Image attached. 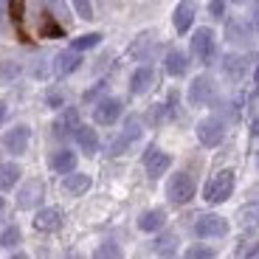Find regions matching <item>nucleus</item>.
<instances>
[{
    "label": "nucleus",
    "instance_id": "f257e3e1",
    "mask_svg": "<svg viewBox=\"0 0 259 259\" xmlns=\"http://www.w3.org/2000/svg\"><path fill=\"white\" fill-rule=\"evenodd\" d=\"M234 192V172L231 169H223V172H217V175L211 178V181L206 183V189H203V197H206V203H226L228 197H231Z\"/></svg>",
    "mask_w": 259,
    "mask_h": 259
},
{
    "label": "nucleus",
    "instance_id": "f03ea898",
    "mask_svg": "<svg viewBox=\"0 0 259 259\" xmlns=\"http://www.w3.org/2000/svg\"><path fill=\"white\" fill-rule=\"evenodd\" d=\"M194 189L197 186H194V178L189 172H175L166 183V197L175 206H183V203H189L194 197Z\"/></svg>",
    "mask_w": 259,
    "mask_h": 259
},
{
    "label": "nucleus",
    "instance_id": "7ed1b4c3",
    "mask_svg": "<svg viewBox=\"0 0 259 259\" xmlns=\"http://www.w3.org/2000/svg\"><path fill=\"white\" fill-rule=\"evenodd\" d=\"M197 138H200L203 147H220L223 138H226V124L217 116H208L197 124Z\"/></svg>",
    "mask_w": 259,
    "mask_h": 259
},
{
    "label": "nucleus",
    "instance_id": "20e7f679",
    "mask_svg": "<svg viewBox=\"0 0 259 259\" xmlns=\"http://www.w3.org/2000/svg\"><path fill=\"white\" fill-rule=\"evenodd\" d=\"M214 96H217V88H214V79L211 76H194L192 79V84H189V102L192 104H211L214 102Z\"/></svg>",
    "mask_w": 259,
    "mask_h": 259
},
{
    "label": "nucleus",
    "instance_id": "39448f33",
    "mask_svg": "<svg viewBox=\"0 0 259 259\" xmlns=\"http://www.w3.org/2000/svg\"><path fill=\"white\" fill-rule=\"evenodd\" d=\"M214 51H217V46H214V31L211 28H197L192 34V54L200 62H211Z\"/></svg>",
    "mask_w": 259,
    "mask_h": 259
},
{
    "label": "nucleus",
    "instance_id": "423d86ee",
    "mask_svg": "<svg viewBox=\"0 0 259 259\" xmlns=\"http://www.w3.org/2000/svg\"><path fill=\"white\" fill-rule=\"evenodd\" d=\"M121 110H124L121 99L107 96V99H102V102L96 104V110H93V118H96L99 124H104V127H110V124H116L118 118H121Z\"/></svg>",
    "mask_w": 259,
    "mask_h": 259
},
{
    "label": "nucleus",
    "instance_id": "0eeeda50",
    "mask_svg": "<svg viewBox=\"0 0 259 259\" xmlns=\"http://www.w3.org/2000/svg\"><path fill=\"white\" fill-rule=\"evenodd\" d=\"M194 234L197 237H226L228 234V223L223 220V217H217V214H203L200 220L194 223Z\"/></svg>",
    "mask_w": 259,
    "mask_h": 259
},
{
    "label": "nucleus",
    "instance_id": "6e6552de",
    "mask_svg": "<svg viewBox=\"0 0 259 259\" xmlns=\"http://www.w3.org/2000/svg\"><path fill=\"white\" fill-rule=\"evenodd\" d=\"M28 138H31V130L26 127V124H17V127H12L3 136V147L12 152V155H23L28 147Z\"/></svg>",
    "mask_w": 259,
    "mask_h": 259
},
{
    "label": "nucleus",
    "instance_id": "1a4fd4ad",
    "mask_svg": "<svg viewBox=\"0 0 259 259\" xmlns=\"http://www.w3.org/2000/svg\"><path fill=\"white\" fill-rule=\"evenodd\" d=\"M169 163H172V158H169L166 152H161V149H155V147H149L147 155H144V166H147V175L152 178V181H158V178L166 172Z\"/></svg>",
    "mask_w": 259,
    "mask_h": 259
},
{
    "label": "nucleus",
    "instance_id": "9d476101",
    "mask_svg": "<svg viewBox=\"0 0 259 259\" xmlns=\"http://www.w3.org/2000/svg\"><path fill=\"white\" fill-rule=\"evenodd\" d=\"M194 14H197V6H194V0H181L172 14V23H175V31L178 34H186L194 23Z\"/></svg>",
    "mask_w": 259,
    "mask_h": 259
},
{
    "label": "nucleus",
    "instance_id": "9b49d317",
    "mask_svg": "<svg viewBox=\"0 0 259 259\" xmlns=\"http://www.w3.org/2000/svg\"><path fill=\"white\" fill-rule=\"evenodd\" d=\"M251 34H253V26L248 20H228L226 23V37L234 46H248L251 42Z\"/></svg>",
    "mask_w": 259,
    "mask_h": 259
},
{
    "label": "nucleus",
    "instance_id": "f8f14e48",
    "mask_svg": "<svg viewBox=\"0 0 259 259\" xmlns=\"http://www.w3.org/2000/svg\"><path fill=\"white\" fill-rule=\"evenodd\" d=\"M76 130H79V113L73 110V107L62 110V113H59V118L54 121V136H57V138H71Z\"/></svg>",
    "mask_w": 259,
    "mask_h": 259
},
{
    "label": "nucleus",
    "instance_id": "ddd939ff",
    "mask_svg": "<svg viewBox=\"0 0 259 259\" xmlns=\"http://www.w3.org/2000/svg\"><path fill=\"white\" fill-rule=\"evenodd\" d=\"M138 136H141V124L136 121V118H130L127 127H124V133L116 138V141L110 144V155H121L124 149L130 147L133 141H138Z\"/></svg>",
    "mask_w": 259,
    "mask_h": 259
},
{
    "label": "nucleus",
    "instance_id": "4468645a",
    "mask_svg": "<svg viewBox=\"0 0 259 259\" xmlns=\"http://www.w3.org/2000/svg\"><path fill=\"white\" fill-rule=\"evenodd\" d=\"M42 194H46L42 183H39V181H28L26 186L17 192V206L20 208H34L39 200H42Z\"/></svg>",
    "mask_w": 259,
    "mask_h": 259
},
{
    "label": "nucleus",
    "instance_id": "2eb2a0df",
    "mask_svg": "<svg viewBox=\"0 0 259 259\" xmlns=\"http://www.w3.org/2000/svg\"><path fill=\"white\" fill-rule=\"evenodd\" d=\"M62 226V214H59V208H39L37 214H34V228L37 231H57V228Z\"/></svg>",
    "mask_w": 259,
    "mask_h": 259
},
{
    "label": "nucleus",
    "instance_id": "dca6fc26",
    "mask_svg": "<svg viewBox=\"0 0 259 259\" xmlns=\"http://www.w3.org/2000/svg\"><path fill=\"white\" fill-rule=\"evenodd\" d=\"M152 82H155V71H152L149 65H141V68H136V73L130 76V91L136 93V96H141V93H147L149 88H152Z\"/></svg>",
    "mask_w": 259,
    "mask_h": 259
},
{
    "label": "nucleus",
    "instance_id": "f3484780",
    "mask_svg": "<svg viewBox=\"0 0 259 259\" xmlns=\"http://www.w3.org/2000/svg\"><path fill=\"white\" fill-rule=\"evenodd\" d=\"M82 65V54L79 51H59L57 54V59H54V71L59 73V76H68V73H73Z\"/></svg>",
    "mask_w": 259,
    "mask_h": 259
},
{
    "label": "nucleus",
    "instance_id": "a211bd4d",
    "mask_svg": "<svg viewBox=\"0 0 259 259\" xmlns=\"http://www.w3.org/2000/svg\"><path fill=\"white\" fill-rule=\"evenodd\" d=\"M248 71V57H242V54H226V59H223V73H226L228 79H242Z\"/></svg>",
    "mask_w": 259,
    "mask_h": 259
},
{
    "label": "nucleus",
    "instance_id": "6ab92c4d",
    "mask_svg": "<svg viewBox=\"0 0 259 259\" xmlns=\"http://www.w3.org/2000/svg\"><path fill=\"white\" fill-rule=\"evenodd\" d=\"M51 169L54 172H62V175H71L76 169V152L73 149H57L51 155Z\"/></svg>",
    "mask_w": 259,
    "mask_h": 259
},
{
    "label": "nucleus",
    "instance_id": "aec40b11",
    "mask_svg": "<svg viewBox=\"0 0 259 259\" xmlns=\"http://www.w3.org/2000/svg\"><path fill=\"white\" fill-rule=\"evenodd\" d=\"M163 226H166V211H161V208H149V211H144L141 217H138V228L147 231V234L161 231Z\"/></svg>",
    "mask_w": 259,
    "mask_h": 259
},
{
    "label": "nucleus",
    "instance_id": "412c9836",
    "mask_svg": "<svg viewBox=\"0 0 259 259\" xmlns=\"http://www.w3.org/2000/svg\"><path fill=\"white\" fill-rule=\"evenodd\" d=\"M73 138H76L79 149H82L84 155H93L99 149V136H96V130L93 127H84V124H79V130L73 133Z\"/></svg>",
    "mask_w": 259,
    "mask_h": 259
},
{
    "label": "nucleus",
    "instance_id": "4be33fe9",
    "mask_svg": "<svg viewBox=\"0 0 259 259\" xmlns=\"http://www.w3.org/2000/svg\"><path fill=\"white\" fill-rule=\"evenodd\" d=\"M163 68H166L169 76H183L189 71V57L183 51H169L163 57Z\"/></svg>",
    "mask_w": 259,
    "mask_h": 259
},
{
    "label": "nucleus",
    "instance_id": "5701e85b",
    "mask_svg": "<svg viewBox=\"0 0 259 259\" xmlns=\"http://www.w3.org/2000/svg\"><path fill=\"white\" fill-rule=\"evenodd\" d=\"M62 189H65L68 194H84L88 189H91V178L82 175V172H71V175L65 178Z\"/></svg>",
    "mask_w": 259,
    "mask_h": 259
},
{
    "label": "nucleus",
    "instance_id": "b1692460",
    "mask_svg": "<svg viewBox=\"0 0 259 259\" xmlns=\"http://www.w3.org/2000/svg\"><path fill=\"white\" fill-rule=\"evenodd\" d=\"M20 181V166L17 163H0V192L14 189Z\"/></svg>",
    "mask_w": 259,
    "mask_h": 259
},
{
    "label": "nucleus",
    "instance_id": "393cba45",
    "mask_svg": "<svg viewBox=\"0 0 259 259\" xmlns=\"http://www.w3.org/2000/svg\"><path fill=\"white\" fill-rule=\"evenodd\" d=\"M99 42H102V34H82V37H76V39L71 42V48L82 54V51H91V48H96Z\"/></svg>",
    "mask_w": 259,
    "mask_h": 259
},
{
    "label": "nucleus",
    "instance_id": "a878e982",
    "mask_svg": "<svg viewBox=\"0 0 259 259\" xmlns=\"http://www.w3.org/2000/svg\"><path fill=\"white\" fill-rule=\"evenodd\" d=\"M93 259H124V253H121V248H118L116 242H104V245L96 248Z\"/></svg>",
    "mask_w": 259,
    "mask_h": 259
},
{
    "label": "nucleus",
    "instance_id": "bb28decb",
    "mask_svg": "<svg viewBox=\"0 0 259 259\" xmlns=\"http://www.w3.org/2000/svg\"><path fill=\"white\" fill-rule=\"evenodd\" d=\"M20 240H23V234H20L17 226H9L6 231L0 234V245H3V248H17Z\"/></svg>",
    "mask_w": 259,
    "mask_h": 259
},
{
    "label": "nucleus",
    "instance_id": "cd10ccee",
    "mask_svg": "<svg viewBox=\"0 0 259 259\" xmlns=\"http://www.w3.org/2000/svg\"><path fill=\"white\" fill-rule=\"evenodd\" d=\"M46 9H48V14H57L59 23H68V20H71L68 6H65V0H46Z\"/></svg>",
    "mask_w": 259,
    "mask_h": 259
},
{
    "label": "nucleus",
    "instance_id": "c85d7f7f",
    "mask_svg": "<svg viewBox=\"0 0 259 259\" xmlns=\"http://www.w3.org/2000/svg\"><path fill=\"white\" fill-rule=\"evenodd\" d=\"M217 253H214V248H208V245H189L186 248V259H214Z\"/></svg>",
    "mask_w": 259,
    "mask_h": 259
},
{
    "label": "nucleus",
    "instance_id": "c756f323",
    "mask_svg": "<svg viewBox=\"0 0 259 259\" xmlns=\"http://www.w3.org/2000/svg\"><path fill=\"white\" fill-rule=\"evenodd\" d=\"M17 73H20V65L14 59H3L0 62V82H12Z\"/></svg>",
    "mask_w": 259,
    "mask_h": 259
},
{
    "label": "nucleus",
    "instance_id": "7c9ffc66",
    "mask_svg": "<svg viewBox=\"0 0 259 259\" xmlns=\"http://www.w3.org/2000/svg\"><path fill=\"white\" fill-rule=\"evenodd\" d=\"M39 31L46 34V37H62V26H54V20H51V14H46L42 17V26H39Z\"/></svg>",
    "mask_w": 259,
    "mask_h": 259
},
{
    "label": "nucleus",
    "instance_id": "2f4dec72",
    "mask_svg": "<svg viewBox=\"0 0 259 259\" xmlns=\"http://www.w3.org/2000/svg\"><path fill=\"white\" fill-rule=\"evenodd\" d=\"M73 9H76V14L82 20H91L93 17V6H91V0H71Z\"/></svg>",
    "mask_w": 259,
    "mask_h": 259
},
{
    "label": "nucleus",
    "instance_id": "473e14b6",
    "mask_svg": "<svg viewBox=\"0 0 259 259\" xmlns=\"http://www.w3.org/2000/svg\"><path fill=\"white\" fill-rule=\"evenodd\" d=\"M242 220H245L248 226L259 223V203H251V206H245V208H242Z\"/></svg>",
    "mask_w": 259,
    "mask_h": 259
},
{
    "label": "nucleus",
    "instance_id": "72a5a7b5",
    "mask_svg": "<svg viewBox=\"0 0 259 259\" xmlns=\"http://www.w3.org/2000/svg\"><path fill=\"white\" fill-rule=\"evenodd\" d=\"M208 12H211V17L223 20L226 17V0H211V3H208Z\"/></svg>",
    "mask_w": 259,
    "mask_h": 259
},
{
    "label": "nucleus",
    "instance_id": "f704fd0d",
    "mask_svg": "<svg viewBox=\"0 0 259 259\" xmlns=\"http://www.w3.org/2000/svg\"><path fill=\"white\" fill-rule=\"evenodd\" d=\"M158 251H161V253H169V251H172V248H175V237H163V240H158Z\"/></svg>",
    "mask_w": 259,
    "mask_h": 259
},
{
    "label": "nucleus",
    "instance_id": "c9c22d12",
    "mask_svg": "<svg viewBox=\"0 0 259 259\" xmlns=\"http://www.w3.org/2000/svg\"><path fill=\"white\" fill-rule=\"evenodd\" d=\"M245 259H259V242H256V245H251V248L245 251Z\"/></svg>",
    "mask_w": 259,
    "mask_h": 259
},
{
    "label": "nucleus",
    "instance_id": "e433bc0d",
    "mask_svg": "<svg viewBox=\"0 0 259 259\" xmlns=\"http://www.w3.org/2000/svg\"><path fill=\"white\" fill-rule=\"evenodd\" d=\"M48 104H51V107H59V104H62V96H59V93H51V96H48Z\"/></svg>",
    "mask_w": 259,
    "mask_h": 259
},
{
    "label": "nucleus",
    "instance_id": "4c0bfd02",
    "mask_svg": "<svg viewBox=\"0 0 259 259\" xmlns=\"http://www.w3.org/2000/svg\"><path fill=\"white\" fill-rule=\"evenodd\" d=\"M3 12H6V0H0V26H3Z\"/></svg>",
    "mask_w": 259,
    "mask_h": 259
},
{
    "label": "nucleus",
    "instance_id": "58836bf2",
    "mask_svg": "<svg viewBox=\"0 0 259 259\" xmlns=\"http://www.w3.org/2000/svg\"><path fill=\"white\" fill-rule=\"evenodd\" d=\"M3 116H6V107H3V104H0V121H3Z\"/></svg>",
    "mask_w": 259,
    "mask_h": 259
},
{
    "label": "nucleus",
    "instance_id": "ea45409f",
    "mask_svg": "<svg viewBox=\"0 0 259 259\" xmlns=\"http://www.w3.org/2000/svg\"><path fill=\"white\" fill-rule=\"evenodd\" d=\"M12 259H28V256H26V253H14Z\"/></svg>",
    "mask_w": 259,
    "mask_h": 259
},
{
    "label": "nucleus",
    "instance_id": "a19ab883",
    "mask_svg": "<svg viewBox=\"0 0 259 259\" xmlns=\"http://www.w3.org/2000/svg\"><path fill=\"white\" fill-rule=\"evenodd\" d=\"M253 136H259V121H256V124H253Z\"/></svg>",
    "mask_w": 259,
    "mask_h": 259
},
{
    "label": "nucleus",
    "instance_id": "79ce46f5",
    "mask_svg": "<svg viewBox=\"0 0 259 259\" xmlns=\"http://www.w3.org/2000/svg\"><path fill=\"white\" fill-rule=\"evenodd\" d=\"M253 79H256V84H259V65H256V73H253Z\"/></svg>",
    "mask_w": 259,
    "mask_h": 259
},
{
    "label": "nucleus",
    "instance_id": "37998d69",
    "mask_svg": "<svg viewBox=\"0 0 259 259\" xmlns=\"http://www.w3.org/2000/svg\"><path fill=\"white\" fill-rule=\"evenodd\" d=\"M234 3H248V0H234Z\"/></svg>",
    "mask_w": 259,
    "mask_h": 259
},
{
    "label": "nucleus",
    "instance_id": "c03bdc74",
    "mask_svg": "<svg viewBox=\"0 0 259 259\" xmlns=\"http://www.w3.org/2000/svg\"><path fill=\"white\" fill-rule=\"evenodd\" d=\"M0 208H3V200H0Z\"/></svg>",
    "mask_w": 259,
    "mask_h": 259
}]
</instances>
